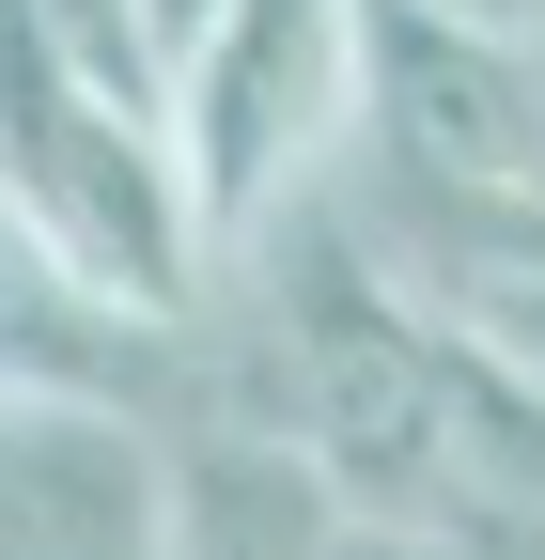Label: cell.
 I'll return each mask as SVG.
<instances>
[{
  "label": "cell",
  "instance_id": "6da1fadb",
  "mask_svg": "<svg viewBox=\"0 0 545 560\" xmlns=\"http://www.w3.org/2000/svg\"><path fill=\"white\" fill-rule=\"evenodd\" d=\"M0 234L141 342L219 296V234L187 202L172 125L109 109L79 79V47L47 32V0H0Z\"/></svg>",
  "mask_w": 545,
  "mask_h": 560
},
{
  "label": "cell",
  "instance_id": "7a4b0ae2",
  "mask_svg": "<svg viewBox=\"0 0 545 560\" xmlns=\"http://www.w3.org/2000/svg\"><path fill=\"white\" fill-rule=\"evenodd\" d=\"M172 156L219 265L359 156V0H234L172 79Z\"/></svg>",
  "mask_w": 545,
  "mask_h": 560
},
{
  "label": "cell",
  "instance_id": "3957f363",
  "mask_svg": "<svg viewBox=\"0 0 545 560\" xmlns=\"http://www.w3.org/2000/svg\"><path fill=\"white\" fill-rule=\"evenodd\" d=\"M359 187L545 202V32L467 0H359Z\"/></svg>",
  "mask_w": 545,
  "mask_h": 560
},
{
  "label": "cell",
  "instance_id": "277c9868",
  "mask_svg": "<svg viewBox=\"0 0 545 560\" xmlns=\"http://www.w3.org/2000/svg\"><path fill=\"white\" fill-rule=\"evenodd\" d=\"M0 560H172V452L125 405L0 389Z\"/></svg>",
  "mask_w": 545,
  "mask_h": 560
},
{
  "label": "cell",
  "instance_id": "5b68a950",
  "mask_svg": "<svg viewBox=\"0 0 545 560\" xmlns=\"http://www.w3.org/2000/svg\"><path fill=\"white\" fill-rule=\"evenodd\" d=\"M327 560H484V545H467L452 514H344V545H327Z\"/></svg>",
  "mask_w": 545,
  "mask_h": 560
},
{
  "label": "cell",
  "instance_id": "8992f818",
  "mask_svg": "<svg viewBox=\"0 0 545 560\" xmlns=\"http://www.w3.org/2000/svg\"><path fill=\"white\" fill-rule=\"evenodd\" d=\"M467 342H499V359L545 389V280H514V296H484V312H467Z\"/></svg>",
  "mask_w": 545,
  "mask_h": 560
},
{
  "label": "cell",
  "instance_id": "52a82bcc",
  "mask_svg": "<svg viewBox=\"0 0 545 560\" xmlns=\"http://www.w3.org/2000/svg\"><path fill=\"white\" fill-rule=\"evenodd\" d=\"M141 16H156V47H172V79H187V47H202V32H219V16H234V0H141Z\"/></svg>",
  "mask_w": 545,
  "mask_h": 560
},
{
  "label": "cell",
  "instance_id": "ba28073f",
  "mask_svg": "<svg viewBox=\"0 0 545 560\" xmlns=\"http://www.w3.org/2000/svg\"><path fill=\"white\" fill-rule=\"evenodd\" d=\"M467 16H499V32H545V0H467Z\"/></svg>",
  "mask_w": 545,
  "mask_h": 560
}]
</instances>
